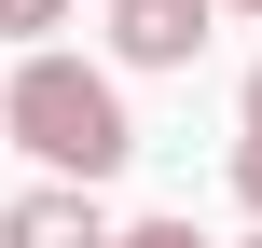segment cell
I'll return each mask as SVG.
<instances>
[{
  "label": "cell",
  "mask_w": 262,
  "mask_h": 248,
  "mask_svg": "<svg viewBox=\"0 0 262 248\" xmlns=\"http://www.w3.org/2000/svg\"><path fill=\"white\" fill-rule=\"evenodd\" d=\"M0 138L41 166V179H124V152H138V124H124V83L97 69V55H14V83H0Z\"/></svg>",
  "instance_id": "cell-1"
},
{
  "label": "cell",
  "mask_w": 262,
  "mask_h": 248,
  "mask_svg": "<svg viewBox=\"0 0 262 248\" xmlns=\"http://www.w3.org/2000/svg\"><path fill=\"white\" fill-rule=\"evenodd\" d=\"M221 0H111V69H193Z\"/></svg>",
  "instance_id": "cell-2"
},
{
  "label": "cell",
  "mask_w": 262,
  "mask_h": 248,
  "mask_svg": "<svg viewBox=\"0 0 262 248\" xmlns=\"http://www.w3.org/2000/svg\"><path fill=\"white\" fill-rule=\"evenodd\" d=\"M0 248H111V207H97L83 179H28V193L0 207Z\"/></svg>",
  "instance_id": "cell-3"
},
{
  "label": "cell",
  "mask_w": 262,
  "mask_h": 248,
  "mask_svg": "<svg viewBox=\"0 0 262 248\" xmlns=\"http://www.w3.org/2000/svg\"><path fill=\"white\" fill-rule=\"evenodd\" d=\"M69 14H83V0H0V41H28V55H41V41H55Z\"/></svg>",
  "instance_id": "cell-4"
},
{
  "label": "cell",
  "mask_w": 262,
  "mask_h": 248,
  "mask_svg": "<svg viewBox=\"0 0 262 248\" xmlns=\"http://www.w3.org/2000/svg\"><path fill=\"white\" fill-rule=\"evenodd\" d=\"M111 248H207V235H193V221H124Z\"/></svg>",
  "instance_id": "cell-5"
},
{
  "label": "cell",
  "mask_w": 262,
  "mask_h": 248,
  "mask_svg": "<svg viewBox=\"0 0 262 248\" xmlns=\"http://www.w3.org/2000/svg\"><path fill=\"white\" fill-rule=\"evenodd\" d=\"M235 193H249V221H262V138H235Z\"/></svg>",
  "instance_id": "cell-6"
},
{
  "label": "cell",
  "mask_w": 262,
  "mask_h": 248,
  "mask_svg": "<svg viewBox=\"0 0 262 248\" xmlns=\"http://www.w3.org/2000/svg\"><path fill=\"white\" fill-rule=\"evenodd\" d=\"M235 124H249V138H262V69H249V83H235Z\"/></svg>",
  "instance_id": "cell-7"
},
{
  "label": "cell",
  "mask_w": 262,
  "mask_h": 248,
  "mask_svg": "<svg viewBox=\"0 0 262 248\" xmlns=\"http://www.w3.org/2000/svg\"><path fill=\"white\" fill-rule=\"evenodd\" d=\"M221 14H262V0H221Z\"/></svg>",
  "instance_id": "cell-8"
},
{
  "label": "cell",
  "mask_w": 262,
  "mask_h": 248,
  "mask_svg": "<svg viewBox=\"0 0 262 248\" xmlns=\"http://www.w3.org/2000/svg\"><path fill=\"white\" fill-rule=\"evenodd\" d=\"M249 248H262V235H249Z\"/></svg>",
  "instance_id": "cell-9"
}]
</instances>
